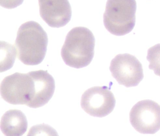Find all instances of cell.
Here are the masks:
<instances>
[{
  "label": "cell",
  "mask_w": 160,
  "mask_h": 136,
  "mask_svg": "<svg viewBox=\"0 0 160 136\" xmlns=\"http://www.w3.org/2000/svg\"><path fill=\"white\" fill-rule=\"evenodd\" d=\"M1 72L12 67L17 54L16 47L5 42H1Z\"/></svg>",
  "instance_id": "obj_11"
},
{
  "label": "cell",
  "mask_w": 160,
  "mask_h": 136,
  "mask_svg": "<svg viewBox=\"0 0 160 136\" xmlns=\"http://www.w3.org/2000/svg\"><path fill=\"white\" fill-rule=\"evenodd\" d=\"M147 60L149 62V68L160 77V44L154 45L148 50Z\"/></svg>",
  "instance_id": "obj_12"
},
{
  "label": "cell",
  "mask_w": 160,
  "mask_h": 136,
  "mask_svg": "<svg viewBox=\"0 0 160 136\" xmlns=\"http://www.w3.org/2000/svg\"><path fill=\"white\" fill-rule=\"evenodd\" d=\"M24 0H0L2 7L8 9H12L21 5Z\"/></svg>",
  "instance_id": "obj_13"
},
{
  "label": "cell",
  "mask_w": 160,
  "mask_h": 136,
  "mask_svg": "<svg viewBox=\"0 0 160 136\" xmlns=\"http://www.w3.org/2000/svg\"><path fill=\"white\" fill-rule=\"evenodd\" d=\"M109 69L118 83L127 87L137 86L144 78L142 64L130 54L117 55L111 61Z\"/></svg>",
  "instance_id": "obj_6"
},
{
  "label": "cell",
  "mask_w": 160,
  "mask_h": 136,
  "mask_svg": "<svg viewBox=\"0 0 160 136\" xmlns=\"http://www.w3.org/2000/svg\"><path fill=\"white\" fill-rule=\"evenodd\" d=\"M28 127L27 117L20 110H9L2 117L1 129L5 136H22Z\"/></svg>",
  "instance_id": "obj_10"
},
{
  "label": "cell",
  "mask_w": 160,
  "mask_h": 136,
  "mask_svg": "<svg viewBox=\"0 0 160 136\" xmlns=\"http://www.w3.org/2000/svg\"><path fill=\"white\" fill-rule=\"evenodd\" d=\"M33 81V94L28 107L40 108L48 103L54 95L55 82L47 71L38 70L29 72Z\"/></svg>",
  "instance_id": "obj_9"
},
{
  "label": "cell",
  "mask_w": 160,
  "mask_h": 136,
  "mask_svg": "<svg viewBox=\"0 0 160 136\" xmlns=\"http://www.w3.org/2000/svg\"><path fill=\"white\" fill-rule=\"evenodd\" d=\"M40 15L51 27L60 28L71 20L72 8L68 0H39Z\"/></svg>",
  "instance_id": "obj_8"
},
{
  "label": "cell",
  "mask_w": 160,
  "mask_h": 136,
  "mask_svg": "<svg viewBox=\"0 0 160 136\" xmlns=\"http://www.w3.org/2000/svg\"><path fill=\"white\" fill-rule=\"evenodd\" d=\"M116 105L113 93L105 86L93 87L82 95L81 106L88 114L103 117L111 113Z\"/></svg>",
  "instance_id": "obj_7"
},
{
  "label": "cell",
  "mask_w": 160,
  "mask_h": 136,
  "mask_svg": "<svg viewBox=\"0 0 160 136\" xmlns=\"http://www.w3.org/2000/svg\"><path fill=\"white\" fill-rule=\"evenodd\" d=\"M48 44L47 34L41 25L26 22L19 27L15 41L18 58L28 66L39 65L44 59Z\"/></svg>",
  "instance_id": "obj_1"
},
{
  "label": "cell",
  "mask_w": 160,
  "mask_h": 136,
  "mask_svg": "<svg viewBox=\"0 0 160 136\" xmlns=\"http://www.w3.org/2000/svg\"><path fill=\"white\" fill-rule=\"evenodd\" d=\"M33 81L29 73H16L5 77L1 84L2 99L13 105L28 106L33 94Z\"/></svg>",
  "instance_id": "obj_4"
},
{
  "label": "cell",
  "mask_w": 160,
  "mask_h": 136,
  "mask_svg": "<svg viewBox=\"0 0 160 136\" xmlns=\"http://www.w3.org/2000/svg\"><path fill=\"white\" fill-rule=\"evenodd\" d=\"M95 38L92 32L84 27L69 31L62 48L61 56L65 64L81 68L88 66L94 56Z\"/></svg>",
  "instance_id": "obj_2"
},
{
  "label": "cell",
  "mask_w": 160,
  "mask_h": 136,
  "mask_svg": "<svg viewBox=\"0 0 160 136\" xmlns=\"http://www.w3.org/2000/svg\"><path fill=\"white\" fill-rule=\"evenodd\" d=\"M135 0H108L104 25L111 34L123 36L132 31L136 22Z\"/></svg>",
  "instance_id": "obj_3"
},
{
  "label": "cell",
  "mask_w": 160,
  "mask_h": 136,
  "mask_svg": "<svg viewBox=\"0 0 160 136\" xmlns=\"http://www.w3.org/2000/svg\"><path fill=\"white\" fill-rule=\"evenodd\" d=\"M130 121L139 133L155 134L160 129V105L150 100L138 101L130 111Z\"/></svg>",
  "instance_id": "obj_5"
}]
</instances>
